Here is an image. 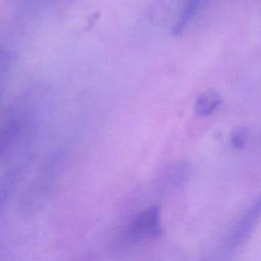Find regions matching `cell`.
I'll return each mask as SVG.
<instances>
[{"mask_svg": "<svg viewBox=\"0 0 261 261\" xmlns=\"http://www.w3.org/2000/svg\"><path fill=\"white\" fill-rule=\"evenodd\" d=\"M221 104L220 95L212 90L206 91L198 96L195 102V113L200 117H206L213 113Z\"/></svg>", "mask_w": 261, "mask_h": 261, "instance_id": "obj_4", "label": "cell"}, {"mask_svg": "<svg viewBox=\"0 0 261 261\" xmlns=\"http://www.w3.org/2000/svg\"><path fill=\"white\" fill-rule=\"evenodd\" d=\"M160 233V211L157 207H151L136 216L127 228L126 238L133 242H137L158 237Z\"/></svg>", "mask_w": 261, "mask_h": 261, "instance_id": "obj_1", "label": "cell"}, {"mask_svg": "<svg viewBox=\"0 0 261 261\" xmlns=\"http://www.w3.org/2000/svg\"><path fill=\"white\" fill-rule=\"evenodd\" d=\"M190 174V165L187 162H178L168 167L159 178L158 188L163 191L175 189L187 180Z\"/></svg>", "mask_w": 261, "mask_h": 261, "instance_id": "obj_3", "label": "cell"}, {"mask_svg": "<svg viewBox=\"0 0 261 261\" xmlns=\"http://www.w3.org/2000/svg\"><path fill=\"white\" fill-rule=\"evenodd\" d=\"M261 218V193L254 200L251 206L245 211L241 219L234 225L227 239V248L234 249L243 244L254 230L257 222Z\"/></svg>", "mask_w": 261, "mask_h": 261, "instance_id": "obj_2", "label": "cell"}, {"mask_svg": "<svg viewBox=\"0 0 261 261\" xmlns=\"http://www.w3.org/2000/svg\"><path fill=\"white\" fill-rule=\"evenodd\" d=\"M247 128L246 127H237L230 136V142L234 148H242L245 145L247 139Z\"/></svg>", "mask_w": 261, "mask_h": 261, "instance_id": "obj_5", "label": "cell"}]
</instances>
